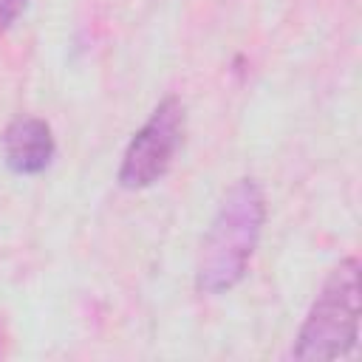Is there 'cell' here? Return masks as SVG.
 Wrapping results in <instances>:
<instances>
[{
	"label": "cell",
	"instance_id": "6da1fadb",
	"mask_svg": "<svg viewBox=\"0 0 362 362\" xmlns=\"http://www.w3.org/2000/svg\"><path fill=\"white\" fill-rule=\"evenodd\" d=\"M266 221V195L257 181L240 178L221 201L204 238L195 286L204 294H221L238 286L249 269Z\"/></svg>",
	"mask_w": 362,
	"mask_h": 362
},
{
	"label": "cell",
	"instance_id": "7a4b0ae2",
	"mask_svg": "<svg viewBox=\"0 0 362 362\" xmlns=\"http://www.w3.org/2000/svg\"><path fill=\"white\" fill-rule=\"evenodd\" d=\"M359 260L345 257L317 294L291 356L300 362H328L354 351L359 339Z\"/></svg>",
	"mask_w": 362,
	"mask_h": 362
},
{
	"label": "cell",
	"instance_id": "5b68a950",
	"mask_svg": "<svg viewBox=\"0 0 362 362\" xmlns=\"http://www.w3.org/2000/svg\"><path fill=\"white\" fill-rule=\"evenodd\" d=\"M25 6H28V0H0V31L11 28L14 20L25 11Z\"/></svg>",
	"mask_w": 362,
	"mask_h": 362
},
{
	"label": "cell",
	"instance_id": "3957f363",
	"mask_svg": "<svg viewBox=\"0 0 362 362\" xmlns=\"http://www.w3.org/2000/svg\"><path fill=\"white\" fill-rule=\"evenodd\" d=\"M181 139H184V105L178 96H167L130 139L122 156L119 184L127 189H141L161 181L173 167Z\"/></svg>",
	"mask_w": 362,
	"mask_h": 362
},
{
	"label": "cell",
	"instance_id": "277c9868",
	"mask_svg": "<svg viewBox=\"0 0 362 362\" xmlns=\"http://www.w3.org/2000/svg\"><path fill=\"white\" fill-rule=\"evenodd\" d=\"M57 144L48 122L37 116L14 119L3 133V156L6 164L20 175H37L54 161Z\"/></svg>",
	"mask_w": 362,
	"mask_h": 362
}]
</instances>
